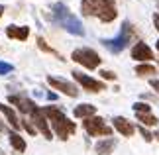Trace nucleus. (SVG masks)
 Returning a JSON list of instances; mask_svg holds the SVG:
<instances>
[{"label": "nucleus", "instance_id": "nucleus-1", "mask_svg": "<svg viewBox=\"0 0 159 155\" xmlns=\"http://www.w3.org/2000/svg\"><path fill=\"white\" fill-rule=\"evenodd\" d=\"M41 112H43V116L47 118V122H51V128H53V132L59 135V139L67 141L71 134L77 132L75 122H71L69 118L63 114L61 108H57V106H45Z\"/></svg>", "mask_w": 159, "mask_h": 155}, {"label": "nucleus", "instance_id": "nucleus-2", "mask_svg": "<svg viewBox=\"0 0 159 155\" xmlns=\"http://www.w3.org/2000/svg\"><path fill=\"white\" fill-rule=\"evenodd\" d=\"M81 10L84 16H96L100 22L116 20V0H83Z\"/></svg>", "mask_w": 159, "mask_h": 155}, {"label": "nucleus", "instance_id": "nucleus-3", "mask_svg": "<svg viewBox=\"0 0 159 155\" xmlns=\"http://www.w3.org/2000/svg\"><path fill=\"white\" fill-rule=\"evenodd\" d=\"M53 18H55V22H57L61 28H65L69 34H73V35H84V28H83L81 20H79L77 16H73L65 4L59 2V4L53 6Z\"/></svg>", "mask_w": 159, "mask_h": 155}, {"label": "nucleus", "instance_id": "nucleus-4", "mask_svg": "<svg viewBox=\"0 0 159 155\" xmlns=\"http://www.w3.org/2000/svg\"><path fill=\"white\" fill-rule=\"evenodd\" d=\"M132 38H134L132 24L130 22H124V24H122L120 34L116 35V38H112V39H102V45H104L108 51H112V53H120V51H124V49L130 45Z\"/></svg>", "mask_w": 159, "mask_h": 155}, {"label": "nucleus", "instance_id": "nucleus-5", "mask_svg": "<svg viewBox=\"0 0 159 155\" xmlns=\"http://www.w3.org/2000/svg\"><path fill=\"white\" fill-rule=\"evenodd\" d=\"M71 59L75 61V63L83 65L84 69H96V67H100V55L94 51V49L90 47H81V49H75V51L71 53Z\"/></svg>", "mask_w": 159, "mask_h": 155}, {"label": "nucleus", "instance_id": "nucleus-6", "mask_svg": "<svg viewBox=\"0 0 159 155\" xmlns=\"http://www.w3.org/2000/svg\"><path fill=\"white\" fill-rule=\"evenodd\" d=\"M83 126H84V130H87V134L89 135H94V138H98V135H106V138H110V135H112V128L106 126V122L102 120L100 116L84 118Z\"/></svg>", "mask_w": 159, "mask_h": 155}, {"label": "nucleus", "instance_id": "nucleus-7", "mask_svg": "<svg viewBox=\"0 0 159 155\" xmlns=\"http://www.w3.org/2000/svg\"><path fill=\"white\" fill-rule=\"evenodd\" d=\"M73 79H75L77 83L81 84L84 90H89V92H100V90L106 89L102 80H96V79L84 75V73H81V71H73Z\"/></svg>", "mask_w": 159, "mask_h": 155}, {"label": "nucleus", "instance_id": "nucleus-8", "mask_svg": "<svg viewBox=\"0 0 159 155\" xmlns=\"http://www.w3.org/2000/svg\"><path fill=\"white\" fill-rule=\"evenodd\" d=\"M30 116H32V122L35 124V130H39V132L43 134L45 139H51V138H53V132H51L49 122H47V118L43 116V112H41V110L35 106L32 112H30Z\"/></svg>", "mask_w": 159, "mask_h": 155}, {"label": "nucleus", "instance_id": "nucleus-9", "mask_svg": "<svg viewBox=\"0 0 159 155\" xmlns=\"http://www.w3.org/2000/svg\"><path fill=\"white\" fill-rule=\"evenodd\" d=\"M47 83H49L55 90H61L63 94L67 96H79V89L73 83H69V80H65V79H57V77H47Z\"/></svg>", "mask_w": 159, "mask_h": 155}, {"label": "nucleus", "instance_id": "nucleus-10", "mask_svg": "<svg viewBox=\"0 0 159 155\" xmlns=\"http://www.w3.org/2000/svg\"><path fill=\"white\" fill-rule=\"evenodd\" d=\"M132 59H136V61H142V63H148V61L153 59V51L149 49L148 43H143V41H138L136 45L132 47Z\"/></svg>", "mask_w": 159, "mask_h": 155}, {"label": "nucleus", "instance_id": "nucleus-11", "mask_svg": "<svg viewBox=\"0 0 159 155\" xmlns=\"http://www.w3.org/2000/svg\"><path fill=\"white\" fill-rule=\"evenodd\" d=\"M112 126H114L116 132H120L124 138H130V135H134V132H136L134 124L128 122L126 118H122V116H116V118H114V120H112Z\"/></svg>", "mask_w": 159, "mask_h": 155}, {"label": "nucleus", "instance_id": "nucleus-12", "mask_svg": "<svg viewBox=\"0 0 159 155\" xmlns=\"http://www.w3.org/2000/svg\"><path fill=\"white\" fill-rule=\"evenodd\" d=\"M8 100H10L12 104H16V106L20 108V112H24V114H30V112H32V110L35 108V104H34L32 100H28V98H24V96L10 94V96H8Z\"/></svg>", "mask_w": 159, "mask_h": 155}, {"label": "nucleus", "instance_id": "nucleus-13", "mask_svg": "<svg viewBox=\"0 0 159 155\" xmlns=\"http://www.w3.org/2000/svg\"><path fill=\"white\" fill-rule=\"evenodd\" d=\"M114 147H116V139L106 138V139H100L98 144L94 145V151H96V155H110L114 151Z\"/></svg>", "mask_w": 159, "mask_h": 155}, {"label": "nucleus", "instance_id": "nucleus-14", "mask_svg": "<svg viewBox=\"0 0 159 155\" xmlns=\"http://www.w3.org/2000/svg\"><path fill=\"white\" fill-rule=\"evenodd\" d=\"M6 35L8 38H12V39H28V35H30V28H26V26H8L6 28Z\"/></svg>", "mask_w": 159, "mask_h": 155}, {"label": "nucleus", "instance_id": "nucleus-15", "mask_svg": "<svg viewBox=\"0 0 159 155\" xmlns=\"http://www.w3.org/2000/svg\"><path fill=\"white\" fill-rule=\"evenodd\" d=\"M73 114H75V118H90L96 114V106H93V104H79V106H75V110H73Z\"/></svg>", "mask_w": 159, "mask_h": 155}, {"label": "nucleus", "instance_id": "nucleus-16", "mask_svg": "<svg viewBox=\"0 0 159 155\" xmlns=\"http://www.w3.org/2000/svg\"><path fill=\"white\" fill-rule=\"evenodd\" d=\"M0 112H2V114L6 116V120L10 122V126L14 128V130H18V128H20V120H18L16 112H14V110H12L10 106H6V104H2V102H0Z\"/></svg>", "mask_w": 159, "mask_h": 155}, {"label": "nucleus", "instance_id": "nucleus-17", "mask_svg": "<svg viewBox=\"0 0 159 155\" xmlns=\"http://www.w3.org/2000/svg\"><path fill=\"white\" fill-rule=\"evenodd\" d=\"M10 144H12V147H14L18 153H24V151H26V141H24V138H22L20 134L10 132Z\"/></svg>", "mask_w": 159, "mask_h": 155}, {"label": "nucleus", "instance_id": "nucleus-18", "mask_svg": "<svg viewBox=\"0 0 159 155\" xmlns=\"http://www.w3.org/2000/svg\"><path fill=\"white\" fill-rule=\"evenodd\" d=\"M136 118H138V122L143 124V126H157V122H159L151 112H136Z\"/></svg>", "mask_w": 159, "mask_h": 155}, {"label": "nucleus", "instance_id": "nucleus-19", "mask_svg": "<svg viewBox=\"0 0 159 155\" xmlns=\"http://www.w3.org/2000/svg\"><path fill=\"white\" fill-rule=\"evenodd\" d=\"M136 73H138L139 77H149V75H155L157 69H155L153 65H149V63H142V65L136 67Z\"/></svg>", "mask_w": 159, "mask_h": 155}, {"label": "nucleus", "instance_id": "nucleus-20", "mask_svg": "<svg viewBox=\"0 0 159 155\" xmlns=\"http://www.w3.org/2000/svg\"><path fill=\"white\" fill-rule=\"evenodd\" d=\"M38 45H39V49H41V51H45V53H51V55H57V57L61 59V55H59L57 51H55L53 47H49V45H47V41H45L43 38H38Z\"/></svg>", "mask_w": 159, "mask_h": 155}, {"label": "nucleus", "instance_id": "nucleus-21", "mask_svg": "<svg viewBox=\"0 0 159 155\" xmlns=\"http://www.w3.org/2000/svg\"><path fill=\"white\" fill-rule=\"evenodd\" d=\"M134 112H151V106L145 102H136L134 104Z\"/></svg>", "mask_w": 159, "mask_h": 155}, {"label": "nucleus", "instance_id": "nucleus-22", "mask_svg": "<svg viewBox=\"0 0 159 155\" xmlns=\"http://www.w3.org/2000/svg\"><path fill=\"white\" fill-rule=\"evenodd\" d=\"M12 71H14V67L10 63H2L0 61V75H6V73H12Z\"/></svg>", "mask_w": 159, "mask_h": 155}, {"label": "nucleus", "instance_id": "nucleus-23", "mask_svg": "<svg viewBox=\"0 0 159 155\" xmlns=\"http://www.w3.org/2000/svg\"><path fill=\"white\" fill-rule=\"evenodd\" d=\"M100 77L106 79V80H116V73H112V71H100Z\"/></svg>", "mask_w": 159, "mask_h": 155}, {"label": "nucleus", "instance_id": "nucleus-24", "mask_svg": "<svg viewBox=\"0 0 159 155\" xmlns=\"http://www.w3.org/2000/svg\"><path fill=\"white\" fill-rule=\"evenodd\" d=\"M138 130H139V134L143 135V139H145V141H151V139H153V135H151V134H149V132H148V130H145L143 126H139Z\"/></svg>", "mask_w": 159, "mask_h": 155}, {"label": "nucleus", "instance_id": "nucleus-25", "mask_svg": "<svg viewBox=\"0 0 159 155\" xmlns=\"http://www.w3.org/2000/svg\"><path fill=\"white\" fill-rule=\"evenodd\" d=\"M22 126L26 128V132H28V134H32V135H34L35 132H38V130H35V128H34V126H32V124H30L28 120H24V122H22Z\"/></svg>", "mask_w": 159, "mask_h": 155}, {"label": "nucleus", "instance_id": "nucleus-26", "mask_svg": "<svg viewBox=\"0 0 159 155\" xmlns=\"http://www.w3.org/2000/svg\"><path fill=\"white\" fill-rule=\"evenodd\" d=\"M153 24H155V30H159V14H153Z\"/></svg>", "mask_w": 159, "mask_h": 155}, {"label": "nucleus", "instance_id": "nucleus-27", "mask_svg": "<svg viewBox=\"0 0 159 155\" xmlns=\"http://www.w3.org/2000/svg\"><path fill=\"white\" fill-rule=\"evenodd\" d=\"M151 86H153V89L159 92V80H151Z\"/></svg>", "mask_w": 159, "mask_h": 155}, {"label": "nucleus", "instance_id": "nucleus-28", "mask_svg": "<svg viewBox=\"0 0 159 155\" xmlns=\"http://www.w3.org/2000/svg\"><path fill=\"white\" fill-rule=\"evenodd\" d=\"M4 14V6H0V16H2Z\"/></svg>", "mask_w": 159, "mask_h": 155}, {"label": "nucleus", "instance_id": "nucleus-29", "mask_svg": "<svg viewBox=\"0 0 159 155\" xmlns=\"http://www.w3.org/2000/svg\"><path fill=\"white\" fill-rule=\"evenodd\" d=\"M0 132H4V126H2V122H0Z\"/></svg>", "mask_w": 159, "mask_h": 155}, {"label": "nucleus", "instance_id": "nucleus-30", "mask_svg": "<svg viewBox=\"0 0 159 155\" xmlns=\"http://www.w3.org/2000/svg\"><path fill=\"white\" fill-rule=\"evenodd\" d=\"M155 138H157V139H159V130H157V135H155Z\"/></svg>", "mask_w": 159, "mask_h": 155}, {"label": "nucleus", "instance_id": "nucleus-31", "mask_svg": "<svg viewBox=\"0 0 159 155\" xmlns=\"http://www.w3.org/2000/svg\"><path fill=\"white\" fill-rule=\"evenodd\" d=\"M155 47H157V51H159V41H157V45H155Z\"/></svg>", "mask_w": 159, "mask_h": 155}]
</instances>
